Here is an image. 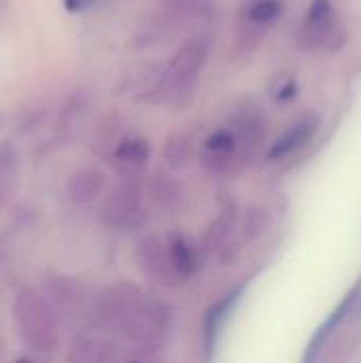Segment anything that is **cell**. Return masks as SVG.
<instances>
[{
  "label": "cell",
  "mask_w": 361,
  "mask_h": 363,
  "mask_svg": "<svg viewBox=\"0 0 361 363\" xmlns=\"http://www.w3.org/2000/svg\"><path fill=\"white\" fill-rule=\"evenodd\" d=\"M236 211L234 206H226L206 228L204 236H202V245H200V251L211 255L215 251H219L221 247H226L228 238L232 236L234 228H236Z\"/></svg>",
  "instance_id": "obj_19"
},
{
  "label": "cell",
  "mask_w": 361,
  "mask_h": 363,
  "mask_svg": "<svg viewBox=\"0 0 361 363\" xmlns=\"http://www.w3.org/2000/svg\"><path fill=\"white\" fill-rule=\"evenodd\" d=\"M19 151L11 140H0V211L11 202L19 183Z\"/></svg>",
  "instance_id": "obj_17"
},
{
  "label": "cell",
  "mask_w": 361,
  "mask_h": 363,
  "mask_svg": "<svg viewBox=\"0 0 361 363\" xmlns=\"http://www.w3.org/2000/svg\"><path fill=\"white\" fill-rule=\"evenodd\" d=\"M351 313H355V315L361 317V279L357 281V285L353 287V311Z\"/></svg>",
  "instance_id": "obj_26"
},
{
  "label": "cell",
  "mask_w": 361,
  "mask_h": 363,
  "mask_svg": "<svg viewBox=\"0 0 361 363\" xmlns=\"http://www.w3.org/2000/svg\"><path fill=\"white\" fill-rule=\"evenodd\" d=\"M206 51L209 47L204 38H187L168 60L160 79L153 87H149L145 98L149 102L166 104L170 108H185L196 94L198 79L206 62Z\"/></svg>",
  "instance_id": "obj_1"
},
{
  "label": "cell",
  "mask_w": 361,
  "mask_h": 363,
  "mask_svg": "<svg viewBox=\"0 0 361 363\" xmlns=\"http://www.w3.org/2000/svg\"><path fill=\"white\" fill-rule=\"evenodd\" d=\"M236 300V294H230L228 298H223L221 302H217L209 313H206V319H204V349H206V355L213 353L215 349V342H217V334H219V328L228 315V311L232 308Z\"/></svg>",
  "instance_id": "obj_21"
},
{
  "label": "cell",
  "mask_w": 361,
  "mask_h": 363,
  "mask_svg": "<svg viewBox=\"0 0 361 363\" xmlns=\"http://www.w3.org/2000/svg\"><path fill=\"white\" fill-rule=\"evenodd\" d=\"M170 325H172L170 308L160 300L143 298V302L130 315V319L126 321L119 334L132 345L151 353L166 342L170 334Z\"/></svg>",
  "instance_id": "obj_4"
},
{
  "label": "cell",
  "mask_w": 361,
  "mask_h": 363,
  "mask_svg": "<svg viewBox=\"0 0 361 363\" xmlns=\"http://www.w3.org/2000/svg\"><path fill=\"white\" fill-rule=\"evenodd\" d=\"M30 363H32V362H30Z\"/></svg>",
  "instance_id": "obj_30"
},
{
  "label": "cell",
  "mask_w": 361,
  "mask_h": 363,
  "mask_svg": "<svg viewBox=\"0 0 361 363\" xmlns=\"http://www.w3.org/2000/svg\"><path fill=\"white\" fill-rule=\"evenodd\" d=\"M268 213L264 211V208H249L247 213H245V217H243V223H240V228H243V238L247 240V242H253V240H257L264 232H266V228H268Z\"/></svg>",
  "instance_id": "obj_23"
},
{
  "label": "cell",
  "mask_w": 361,
  "mask_h": 363,
  "mask_svg": "<svg viewBox=\"0 0 361 363\" xmlns=\"http://www.w3.org/2000/svg\"><path fill=\"white\" fill-rule=\"evenodd\" d=\"M234 138H236V145H238V160L240 162H247L251 160L262 143H264V136H266V128H264V119L257 111L253 108H243L234 115L232 119V125H230Z\"/></svg>",
  "instance_id": "obj_11"
},
{
  "label": "cell",
  "mask_w": 361,
  "mask_h": 363,
  "mask_svg": "<svg viewBox=\"0 0 361 363\" xmlns=\"http://www.w3.org/2000/svg\"><path fill=\"white\" fill-rule=\"evenodd\" d=\"M319 130V117L317 115H304L302 119H298L294 125H289L270 147L268 151V160H285L289 155H294L296 151H300L306 143H311V138L317 134Z\"/></svg>",
  "instance_id": "obj_13"
},
{
  "label": "cell",
  "mask_w": 361,
  "mask_h": 363,
  "mask_svg": "<svg viewBox=\"0 0 361 363\" xmlns=\"http://www.w3.org/2000/svg\"><path fill=\"white\" fill-rule=\"evenodd\" d=\"M119 362V351L111 340H98V355L96 363H117Z\"/></svg>",
  "instance_id": "obj_24"
},
{
  "label": "cell",
  "mask_w": 361,
  "mask_h": 363,
  "mask_svg": "<svg viewBox=\"0 0 361 363\" xmlns=\"http://www.w3.org/2000/svg\"><path fill=\"white\" fill-rule=\"evenodd\" d=\"M136 264L140 266V270L155 283L164 285V287H174L181 283V279L177 277L170 257H168V249L166 242L160 240L157 236H145L138 247H136Z\"/></svg>",
  "instance_id": "obj_8"
},
{
  "label": "cell",
  "mask_w": 361,
  "mask_h": 363,
  "mask_svg": "<svg viewBox=\"0 0 361 363\" xmlns=\"http://www.w3.org/2000/svg\"><path fill=\"white\" fill-rule=\"evenodd\" d=\"M143 302V291L130 281L113 283L89 298L85 319L98 332H121L130 315Z\"/></svg>",
  "instance_id": "obj_3"
},
{
  "label": "cell",
  "mask_w": 361,
  "mask_h": 363,
  "mask_svg": "<svg viewBox=\"0 0 361 363\" xmlns=\"http://www.w3.org/2000/svg\"><path fill=\"white\" fill-rule=\"evenodd\" d=\"M283 13L281 0H249L240 9V32L247 47H253L260 34L272 26Z\"/></svg>",
  "instance_id": "obj_9"
},
{
  "label": "cell",
  "mask_w": 361,
  "mask_h": 363,
  "mask_svg": "<svg viewBox=\"0 0 361 363\" xmlns=\"http://www.w3.org/2000/svg\"><path fill=\"white\" fill-rule=\"evenodd\" d=\"M200 164L206 172L217 177L232 172L240 164L238 145L230 128H219L206 136L200 151Z\"/></svg>",
  "instance_id": "obj_7"
},
{
  "label": "cell",
  "mask_w": 361,
  "mask_h": 363,
  "mask_svg": "<svg viewBox=\"0 0 361 363\" xmlns=\"http://www.w3.org/2000/svg\"><path fill=\"white\" fill-rule=\"evenodd\" d=\"M13 323L23 345L38 355H49L60 347V330H57L55 313L38 289L21 287L15 294Z\"/></svg>",
  "instance_id": "obj_2"
},
{
  "label": "cell",
  "mask_w": 361,
  "mask_h": 363,
  "mask_svg": "<svg viewBox=\"0 0 361 363\" xmlns=\"http://www.w3.org/2000/svg\"><path fill=\"white\" fill-rule=\"evenodd\" d=\"M151 157V145L145 136H123L113 149V166L119 177H145Z\"/></svg>",
  "instance_id": "obj_10"
},
{
  "label": "cell",
  "mask_w": 361,
  "mask_h": 363,
  "mask_svg": "<svg viewBox=\"0 0 361 363\" xmlns=\"http://www.w3.org/2000/svg\"><path fill=\"white\" fill-rule=\"evenodd\" d=\"M83 6H85V0H66V9L72 11V13L81 11Z\"/></svg>",
  "instance_id": "obj_27"
},
{
  "label": "cell",
  "mask_w": 361,
  "mask_h": 363,
  "mask_svg": "<svg viewBox=\"0 0 361 363\" xmlns=\"http://www.w3.org/2000/svg\"><path fill=\"white\" fill-rule=\"evenodd\" d=\"M194 155V136L189 132H170L164 140V147H162V157L166 162L168 168L172 170H181L189 164Z\"/></svg>",
  "instance_id": "obj_20"
},
{
  "label": "cell",
  "mask_w": 361,
  "mask_h": 363,
  "mask_svg": "<svg viewBox=\"0 0 361 363\" xmlns=\"http://www.w3.org/2000/svg\"><path fill=\"white\" fill-rule=\"evenodd\" d=\"M166 249H168L170 264H172L177 277L181 279V283L191 279L200 266V249L194 245V240L187 238L185 234L177 232L166 240Z\"/></svg>",
  "instance_id": "obj_15"
},
{
  "label": "cell",
  "mask_w": 361,
  "mask_h": 363,
  "mask_svg": "<svg viewBox=\"0 0 361 363\" xmlns=\"http://www.w3.org/2000/svg\"><path fill=\"white\" fill-rule=\"evenodd\" d=\"M143 177H119L98 208V221L102 228L121 230L132 225L140 215L143 202Z\"/></svg>",
  "instance_id": "obj_5"
},
{
  "label": "cell",
  "mask_w": 361,
  "mask_h": 363,
  "mask_svg": "<svg viewBox=\"0 0 361 363\" xmlns=\"http://www.w3.org/2000/svg\"><path fill=\"white\" fill-rule=\"evenodd\" d=\"M45 291L49 296L51 304L55 306V311L66 321H74L79 317H85L89 296L77 279L66 277V274H57V272L49 274L45 279Z\"/></svg>",
  "instance_id": "obj_6"
},
{
  "label": "cell",
  "mask_w": 361,
  "mask_h": 363,
  "mask_svg": "<svg viewBox=\"0 0 361 363\" xmlns=\"http://www.w3.org/2000/svg\"><path fill=\"white\" fill-rule=\"evenodd\" d=\"M334 9L330 0H313L306 13V21L300 30V43L306 49H317L326 45L334 32Z\"/></svg>",
  "instance_id": "obj_12"
},
{
  "label": "cell",
  "mask_w": 361,
  "mask_h": 363,
  "mask_svg": "<svg viewBox=\"0 0 361 363\" xmlns=\"http://www.w3.org/2000/svg\"><path fill=\"white\" fill-rule=\"evenodd\" d=\"M104 189V172L96 166H85V168H79L70 181H68V198L74 202V204H89L94 202Z\"/></svg>",
  "instance_id": "obj_16"
},
{
  "label": "cell",
  "mask_w": 361,
  "mask_h": 363,
  "mask_svg": "<svg viewBox=\"0 0 361 363\" xmlns=\"http://www.w3.org/2000/svg\"><path fill=\"white\" fill-rule=\"evenodd\" d=\"M15 363H30V359H17Z\"/></svg>",
  "instance_id": "obj_28"
},
{
  "label": "cell",
  "mask_w": 361,
  "mask_h": 363,
  "mask_svg": "<svg viewBox=\"0 0 361 363\" xmlns=\"http://www.w3.org/2000/svg\"><path fill=\"white\" fill-rule=\"evenodd\" d=\"M96 355H98V340L87 334H79L72 338L68 347L66 363H96Z\"/></svg>",
  "instance_id": "obj_22"
},
{
  "label": "cell",
  "mask_w": 361,
  "mask_h": 363,
  "mask_svg": "<svg viewBox=\"0 0 361 363\" xmlns=\"http://www.w3.org/2000/svg\"><path fill=\"white\" fill-rule=\"evenodd\" d=\"M215 0H168V19L177 28L198 30L215 19Z\"/></svg>",
  "instance_id": "obj_14"
},
{
  "label": "cell",
  "mask_w": 361,
  "mask_h": 363,
  "mask_svg": "<svg viewBox=\"0 0 361 363\" xmlns=\"http://www.w3.org/2000/svg\"><path fill=\"white\" fill-rule=\"evenodd\" d=\"M128 363H143V362H128Z\"/></svg>",
  "instance_id": "obj_29"
},
{
  "label": "cell",
  "mask_w": 361,
  "mask_h": 363,
  "mask_svg": "<svg viewBox=\"0 0 361 363\" xmlns=\"http://www.w3.org/2000/svg\"><path fill=\"white\" fill-rule=\"evenodd\" d=\"M147 189H149L153 204H157L164 211L177 208L183 202V194H185L183 185L172 174H168L166 170H155L153 177L149 179Z\"/></svg>",
  "instance_id": "obj_18"
},
{
  "label": "cell",
  "mask_w": 361,
  "mask_h": 363,
  "mask_svg": "<svg viewBox=\"0 0 361 363\" xmlns=\"http://www.w3.org/2000/svg\"><path fill=\"white\" fill-rule=\"evenodd\" d=\"M294 94H296V85H294V81H287V83L281 87V91L277 94V100H279V102H287V100L294 98Z\"/></svg>",
  "instance_id": "obj_25"
}]
</instances>
